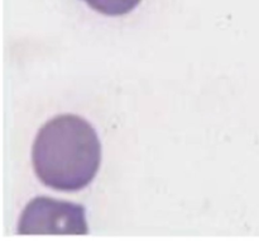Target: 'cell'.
<instances>
[{
	"label": "cell",
	"mask_w": 259,
	"mask_h": 241,
	"mask_svg": "<svg viewBox=\"0 0 259 241\" xmlns=\"http://www.w3.org/2000/svg\"><path fill=\"white\" fill-rule=\"evenodd\" d=\"M32 164L47 187L75 192L88 187L101 164V145L94 127L75 114H61L38 131Z\"/></svg>",
	"instance_id": "6da1fadb"
},
{
	"label": "cell",
	"mask_w": 259,
	"mask_h": 241,
	"mask_svg": "<svg viewBox=\"0 0 259 241\" xmlns=\"http://www.w3.org/2000/svg\"><path fill=\"white\" fill-rule=\"evenodd\" d=\"M19 235H88L85 208L77 203L35 197L25 205L18 223Z\"/></svg>",
	"instance_id": "7a4b0ae2"
},
{
	"label": "cell",
	"mask_w": 259,
	"mask_h": 241,
	"mask_svg": "<svg viewBox=\"0 0 259 241\" xmlns=\"http://www.w3.org/2000/svg\"><path fill=\"white\" fill-rule=\"evenodd\" d=\"M89 7L105 15H124L136 9L142 0H83Z\"/></svg>",
	"instance_id": "3957f363"
}]
</instances>
